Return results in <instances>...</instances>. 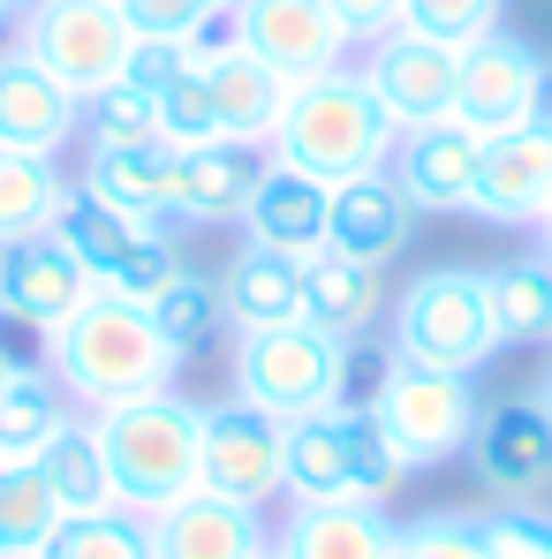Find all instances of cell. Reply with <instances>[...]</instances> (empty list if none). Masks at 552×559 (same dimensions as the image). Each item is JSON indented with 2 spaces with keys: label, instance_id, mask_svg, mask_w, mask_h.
I'll return each mask as SVG.
<instances>
[{
  "label": "cell",
  "instance_id": "1",
  "mask_svg": "<svg viewBox=\"0 0 552 559\" xmlns=\"http://www.w3.org/2000/svg\"><path fill=\"white\" fill-rule=\"evenodd\" d=\"M54 378L84 408H121V401L167 393L183 378V356L160 333L152 302H129L114 287H92V302L54 333Z\"/></svg>",
  "mask_w": 552,
  "mask_h": 559
},
{
  "label": "cell",
  "instance_id": "2",
  "mask_svg": "<svg viewBox=\"0 0 552 559\" xmlns=\"http://www.w3.org/2000/svg\"><path fill=\"white\" fill-rule=\"evenodd\" d=\"M394 136L401 129L364 84V69H326L310 84H287V106H280L266 152L280 167L333 189V182H356V175H378L394 159Z\"/></svg>",
  "mask_w": 552,
  "mask_h": 559
},
{
  "label": "cell",
  "instance_id": "3",
  "mask_svg": "<svg viewBox=\"0 0 552 559\" xmlns=\"http://www.w3.org/2000/svg\"><path fill=\"white\" fill-rule=\"evenodd\" d=\"M92 439L106 454V484L114 507L129 514H160L183 491H197V454H204V408L167 393L121 401V408H92Z\"/></svg>",
  "mask_w": 552,
  "mask_h": 559
},
{
  "label": "cell",
  "instance_id": "4",
  "mask_svg": "<svg viewBox=\"0 0 552 559\" xmlns=\"http://www.w3.org/2000/svg\"><path fill=\"white\" fill-rule=\"evenodd\" d=\"M500 348L507 341H500L492 287H484L477 265H432L394 295V364L477 378Z\"/></svg>",
  "mask_w": 552,
  "mask_h": 559
},
{
  "label": "cell",
  "instance_id": "5",
  "mask_svg": "<svg viewBox=\"0 0 552 559\" xmlns=\"http://www.w3.org/2000/svg\"><path fill=\"white\" fill-rule=\"evenodd\" d=\"M349 348L341 333L310 325V318H287L266 333H235V401L266 408L280 424H303L318 408H341L349 401Z\"/></svg>",
  "mask_w": 552,
  "mask_h": 559
},
{
  "label": "cell",
  "instance_id": "6",
  "mask_svg": "<svg viewBox=\"0 0 552 559\" xmlns=\"http://www.w3.org/2000/svg\"><path fill=\"white\" fill-rule=\"evenodd\" d=\"M371 416L386 424V439L401 447L409 468H439V462H455V454H469L484 401H477V385H469L461 371L386 364L378 393H371Z\"/></svg>",
  "mask_w": 552,
  "mask_h": 559
},
{
  "label": "cell",
  "instance_id": "7",
  "mask_svg": "<svg viewBox=\"0 0 552 559\" xmlns=\"http://www.w3.org/2000/svg\"><path fill=\"white\" fill-rule=\"evenodd\" d=\"M129 46H137V15L121 0H31L23 15V53L77 98L121 84Z\"/></svg>",
  "mask_w": 552,
  "mask_h": 559
},
{
  "label": "cell",
  "instance_id": "8",
  "mask_svg": "<svg viewBox=\"0 0 552 559\" xmlns=\"http://www.w3.org/2000/svg\"><path fill=\"white\" fill-rule=\"evenodd\" d=\"M197 491H220L235 507H273L287 499V424L250 408V401H212L204 408V454H197Z\"/></svg>",
  "mask_w": 552,
  "mask_h": 559
},
{
  "label": "cell",
  "instance_id": "9",
  "mask_svg": "<svg viewBox=\"0 0 552 559\" xmlns=\"http://www.w3.org/2000/svg\"><path fill=\"white\" fill-rule=\"evenodd\" d=\"M364 84L394 114V129H432L455 121V84H461V46L416 38V31H386L364 46Z\"/></svg>",
  "mask_w": 552,
  "mask_h": 559
},
{
  "label": "cell",
  "instance_id": "10",
  "mask_svg": "<svg viewBox=\"0 0 552 559\" xmlns=\"http://www.w3.org/2000/svg\"><path fill=\"white\" fill-rule=\"evenodd\" d=\"M538 46L507 38V31H484L477 46H461V84H455V121L477 136H500V129H530L538 121Z\"/></svg>",
  "mask_w": 552,
  "mask_h": 559
},
{
  "label": "cell",
  "instance_id": "11",
  "mask_svg": "<svg viewBox=\"0 0 552 559\" xmlns=\"http://www.w3.org/2000/svg\"><path fill=\"white\" fill-rule=\"evenodd\" d=\"M235 23H243V46L273 76H287V84H310L326 69H349V53H356L326 0H235Z\"/></svg>",
  "mask_w": 552,
  "mask_h": 559
},
{
  "label": "cell",
  "instance_id": "12",
  "mask_svg": "<svg viewBox=\"0 0 552 559\" xmlns=\"http://www.w3.org/2000/svg\"><path fill=\"white\" fill-rule=\"evenodd\" d=\"M92 287L98 280L84 273V258H77L54 227L0 250V310H15V318H31V325H46V333H61V325L92 302Z\"/></svg>",
  "mask_w": 552,
  "mask_h": 559
},
{
  "label": "cell",
  "instance_id": "13",
  "mask_svg": "<svg viewBox=\"0 0 552 559\" xmlns=\"http://www.w3.org/2000/svg\"><path fill=\"white\" fill-rule=\"evenodd\" d=\"M552 197V144L545 129H500L484 136L477 152V197H469V219H492V227H538Z\"/></svg>",
  "mask_w": 552,
  "mask_h": 559
},
{
  "label": "cell",
  "instance_id": "14",
  "mask_svg": "<svg viewBox=\"0 0 552 559\" xmlns=\"http://www.w3.org/2000/svg\"><path fill=\"white\" fill-rule=\"evenodd\" d=\"M469 468L492 499H530L552 484V416L538 401H500L477 416L469 439Z\"/></svg>",
  "mask_w": 552,
  "mask_h": 559
},
{
  "label": "cell",
  "instance_id": "15",
  "mask_svg": "<svg viewBox=\"0 0 552 559\" xmlns=\"http://www.w3.org/2000/svg\"><path fill=\"white\" fill-rule=\"evenodd\" d=\"M326 227H333V189L295 175V167H280V159H266V175H258L250 204H243V242L310 265L326 250Z\"/></svg>",
  "mask_w": 552,
  "mask_h": 559
},
{
  "label": "cell",
  "instance_id": "16",
  "mask_svg": "<svg viewBox=\"0 0 552 559\" xmlns=\"http://www.w3.org/2000/svg\"><path fill=\"white\" fill-rule=\"evenodd\" d=\"M477 152H484V136H477V129H461V121L401 129V136H394L386 175L409 189V204H416V212H469V197H477Z\"/></svg>",
  "mask_w": 552,
  "mask_h": 559
},
{
  "label": "cell",
  "instance_id": "17",
  "mask_svg": "<svg viewBox=\"0 0 552 559\" xmlns=\"http://www.w3.org/2000/svg\"><path fill=\"white\" fill-rule=\"evenodd\" d=\"M144 522H152V559H266L273 552L258 507H235L220 491H183L175 507H160Z\"/></svg>",
  "mask_w": 552,
  "mask_h": 559
},
{
  "label": "cell",
  "instance_id": "18",
  "mask_svg": "<svg viewBox=\"0 0 552 559\" xmlns=\"http://www.w3.org/2000/svg\"><path fill=\"white\" fill-rule=\"evenodd\" d=\"M77 136H84V98L69 92L61 76H46L23 46L0 53V144L54 159V152L77 144Z\"/></svg>",
  "mask_w": 552,
  "mask_h": 559
},
{
  "label": "cell",
  "instance_id": "19",
  "mask_svg": "<svg viewBox=\"0 0 552 559\" xmlns=\"http://www.w3.org/2000/svg\"><path fill=\"white\" fill-rule=\"evenodd\" d=\"M416 235V204L409 189L394 182L386 167L356 175V182H333V227H326V250L356 258V265H394Z\"/></svg>",
  "mask_w": 552,
  "mask_h": 559
},
{
  "label": "cell",
  "instance_id": "20",
  "mask_svg": "<svg viewBox=\"0 0 552 559\" xmlns=\"http://www.w3.org/2000/svg\"><path fill=\"white\" fill-rule=\"evenodd\" d=\"M84 197L129 219H167L175 227V189H183V144L152 136V144H121V152H92L84 159Z\"/></svg>",
  "mask_w": 552,
  "mask_h": 559
},
{
  "label": "cell",
  "instance_id": "21",
  "mask_svg": "<svg viewBox=\"0 0 552 559\" xmlns=\"http://www.w3.org/2000/svg\"><path fill=\"white\" fill-rule=\"evenodd\" d=\"M394 530L378 499H303L273 537V559H394Z\"/></svg>",
  "mask_w": 552,
  "mask_h": 559
},
{
  "label": "cell",
  "instance_id": "22",
  "mask_svg": "<svg viewBox=\"0 0 552 559\" xmlns=\"http://www.w3.org/2000/svg\"><path fill=\"white\" fill-rule=\"evenodd\" d=\"M258 175H266V159H258L250 144H227V136L189 144V152H183V189H175V219H189V227L243 219V204H250Z\"/></svg>",
  "mask_w": 552,
  "mask_h": 559
},
{
  "label": "cell",
  "instance_id": "23",
  "mask_svg": "<svg viewBox=\"0 0 552 559\" xmlns=\"http://www.w3.org/2000/svg\"><path fill=\"white\" fill-rule=\"evenodd\" d=\"M204 84H212V121H220L227 144H250V152H258V144L273 136L280 106H287V76H273L250 46L204 61Z\"/></svg>",
  "mask_w": 552,
  "mask_h": 559
},
{
  "label": "cell",
  "instance_id": "24",
  "mask_svg": "<svg viewBox=\"0 0 552 559\" xmlns=\"http://www.w3.org/2000/svg\"><path fill=\"white\" fill-rule=\"evenodd\" d=\"M303 318L326 325V333H341V341H364L371 325L386 318V280H378V265H356L341 250H318L303 265Z\"/></svg>",
  "mask_w": 552,
  "mask_h": 559
},
{
  "label": "cell",
  "instance_id": "25",
  "mask_svg": "<svg viewBox=\"0 0 552 559\" xmlns=\"http://www.w3.org/2000/svg\"><path fill=\"white\" fill-rule=\"evenodd\" d=\"M220 302H227V325H235V333L287 325V318H303V265L243 242V258L227 265V280H220Z\"/></svg>",
  "mask_w": 552,
  "mask_h": 559
},
{
  "label": "cell",
  "instance_id": "26",
  "mask_svg": "<svg viewBox=\"0 0 552 559\" xmlns=\"http://www.w3.org/2000/svg\"><path fill=\"white\" fill-rule=\"evenodd\" d=\"M287 499H356V468H349V416L318 408L303 424H287Z\"/></svg>",
  "mask_w": 552,
  "mask_h": 559
},
{
  "label": "cell",
  "instance_id": "27",
  "mask_svg": "<svg viewBox=\"0 0 552 559\" xmlns=\"http://www.w3.org/2000/svg\"><path fill=\"white\" fill-rule=\"evenodd\" d=\"M144 227H160V219H129V212H106V204H92L84 189L69 182V197H61V219H54V235L84 258V273L98 280V287H114L121 280V265H129V250L144 242Z\"/></svg>",
  "mask_w": 552,
  "mask_h": 559
},
{
  "label": "cell",
  "instance_id": "28",
  "mask_svg": "<svg viewBox=\"0 0 552 559\" xmlns=\"http://www.w3.org/2000/svg\"><path fill=\"white\" fill-rule=\"evenodd\" d=\"M61 197H69V182H61V167H54L46 152L0 144V250L46 235V227L61 219Z\"/></svg>",
  "mask_w": 552,
  "mask_h": 559
},
{
  "label": "cell",
  "instance_id": "29",
  "mask_svg": "<svg viewBox=\"0 0 552 559\" xmlns=\"http://www.w3.org/2000/svg\"><path fill=\"white\" fill-rule=\"evenodd\" d=\"M492 287V318L507 348H545L552 341V258H507L484 273Z\"/></svg>",
  "mask_w": 552,
  "mask_h": 559
},
{
  "label": "cell",
  "instance_id": "30",
  "mask_svg": "<svg viewBox=\"0 0 552 559\" xmlns=\"http://www.w3.org/2000/svg\"><path fill=\"white\" fill-rule=\"evenodd\" d=\"M61 499L46 491L38 462H8L0 468V559H38L61 537Z\"/></svg>",
  "mask_w": 552,
  "mask_h": 559
},
{
  "label": "cell",
  "instance_id": "31",
  "mask_svg": "<svg viewBox=\"0 0 552 559\" xmlns=\"http://www.w3.org/2000/svg\"><path fill=\"white\" fill-rule=\"evenodd\" d=\"M38 476H46V491L61 499V514H106L114 507V484H106V454H98L92 424H61L54 439H46V454H38Z\"/></svg>",
  "mask_w": 552,
  "mask_h": 559
},
{
  "label": "cell",
  "instance_id": "32",
  "mask_svg": "<svg viewBox=\"0 0 552 559\" xmlns=\"http://www.w3.org/2000/svg\"><path fill=\"white\" fill-rule=\"evenodd\" d=\"M61 424H69L61 378L54 371H15L8 378V393H0V454H8V462H38Z\"/></svg>",
  "mask_w": 552,
  "mask_h": 559
},
{
  "label": "cell",
  "instance_id": "33",
  "mask_svg": "<svg viewBox=\"0 0 552 559\" xmlns=\"http://www.w3.org/2000/svg\"><path fill=\"white\" fill-rule=\"evenodd\" d=\"M152 318H160V333L175 341V356L189 364V356H197V348H204V341H212V333L227 325L220 280H204V273H189V265H183V280H175V287H167V295L152 302Z\"/></svg>",
  "mask_w": 552,
  "mask_h": 559
},
{
  "label": "cell",
  "instance_id": "34",
  "mask_svg": "<svg viewBox=\"0 0 552 559\" xmlns=\"http://www.w3.org/2000/svg\"><path fill=\"white\" fill-rule=\"evenodd\" d=\"M54 559H152V522L129 514V507H106V514H69Z\"/></svg>",
  "mask_w": 552,
  "mask_h": 559
},
{
  "label": "cell",
  "instance_id": "35",
  "mask_svg": "<svg viewBox=\"0 0 552 559\" xmlns=\"http://www.w3.org/2000/svg\"><path fill=\"white\" fill-rule=\"evenodd\" d=\"M341 416H349V468H356V499H394L401 484H409V462H401V447L386 439V424L371 416V401H341Z\"/></svg>",
  "mask_w": 552,
  "mask_h": 559
},
{
  "label": "cell",
  "instance_id": "36",
  "mask_svg": "<svg viewBox=\"0 0 552 559\" xmlns=\"http://www.w3.org/2000/svg\"><path fill=\"white\" fill-rule=\"evenodd\" d=\"M160 136V98L137 84H106L84 98V144L92 152H121V144H152Z\"/></svg>",
  "mask_w": 552,
  "mask_h": 559
},
{
  "label": "cell",
  "instance_id": "37",
  "mask_svg": "<svg viewBox=\"0 0 552 559\" xmlns=\"http://www.w3.org/2000/svg\"><path fill=\"white\" fill-rule=\"evenodd\" d=\"M507 0H401V31L439 38V46H477L484 31H500Z\"/></svg>",
  "mask_w": 552,
  "mask_h": 559
},
{
  "label": "cell",
  "instance_id": "38",
  "mask_svg": "<svg viewBox=\"0 0 552 559\" xmlns=\"http://www.w3.org/2000/svg\"><path fill=\"white\" fill-rule=\"evenodd\" d=\"M394 559H492L484 552V522L469 514H416L394 530Z\"/></svg>",
  "mask_w": 552,
  "mask_h": 559
},
{
  "label": "cell",
  "instance_id": "39",
  "mask_svg": "<svg viewBox=\"0 0 552 559\" xmlns=\"http://www.w3.org/2000/svg\"><path fill=\"white\" fill-rule=\"evenodd\" d=\"M160 136L167 144H212L220 136V121H212V84H204V69H183L167 92H160Z\"/></svg>",
  "mask_w": 552,
  "mask_h": 559
},
{
  "label": "cell",
  "instance_id": "40",
  "mask_svg": "<svg viewBox=\"0 0 552 559\" xmlns=\"http://www.w3.org/2000/svg\"><path fill=\"white\" fill-rule=\"evenodd\" d=\"M175 280H183V250H175V235H167V219H160V227H144V242L129 250V265H121V280H114V295H129V302H160Z\"/></svg>",
  "mask_w": 552,
  "mask_h": 559
},
{
  "label": "cell",
  "instance_id": "41",
  "mask_svg": "<svg viewBox=\"0 0 552 559\" xmlns=\"http://www.w3.org/2000/svg\"><path fill=\"white\" fill-rule=\"evenodd\" d=\"M183 69H197L189 61V46L183 38H160V31H137V46H129V61H121V84H137V92H167Z\"/></svg>",
  "mask_w": 552,
  "mask_h": 559
},
{
  "label": "cell",
  "instance_id": "42",
  "mask_svg": "<svg viewBox=\"0 0 552 559\" xmlns=\"http://www.w3.org/2000/svg\"><path fill=\"white\" fill-rule=\"evenodd\" d=\"M484 552L492 559H552V522H538V514H484Z\"/></svg>",
  "mask_w": 552,
  "mask_h": 559
},
{
  "label": "cell",
  "instance_id": "43",
  "mask_svg": "<svg viewBox=\"0 0 552 559\" xmlns=\"http://www.w3.org/2000/svg\"><path fill=\"white\" fill-rule=\"evenodd\" d=\"M129 15H137V31H160V38H189L204 15H220V8H235V0H121Z\"/></svg>",
  "mask_w": 552,
  "mask_h": 559
},
{
  "label": "cell",
  "instance_id": "44",
  "mask_svg": "<svg viewBox=\"0 0 552 559\" xmlns=\"http://www.w3.org/2000/svg\"><path fill=\"white\" fill-rule=\"evenodd\" d=\"M0 356L15 371H54V333L31 325V318H15V310H0Z\"/></svg>",
  "mask_w": 552,
  "mask_h": 559
},
{
  "label": "cell",
  "instance_id": "45",
  "mask_svg": "<svg viewBox=\"0 0 552 559\" xmlns=\"http://www.w3.org/2000/svg\"><path fill=\"white\" fill-rule=\"evenodd\" d=\"M326 8H333V23L349 31V46H371V38L401 31V0H326Z\"/></svg>",
  "mask_w": 552,
  "mask_h": 559
},
{
  "label": "cell",
  "instance_id": "46",
  "mask_svg": "<svg viewBox=\"0 0 552 559\" xmlns=\"http://www.w3.org/2000/svg\"><path fill=\"white\" fill-rule=\"evenodd\" d=\"M538 129H545V144H552V61H545V76H538Z\"/></svg>",
  "mask_w": 552,
  "mask_h": 559
},
{
  "label": "cell",
  "instance_id": "47",
  "mask_svg": "<svg viewBox=\"0 0 552 559\" xmlns=\"http://www.w3.org/2000/svg\"><path fill=\"white\" fill-rule=\"evenodd\" d=\"M23 15H31V0H0V31H23Z\"/></svg>",
  "mask_w": 552,
  "mask_h": 559
},
{
  "label": "cell",
  "instance_id": "48",
  "mask_svg": "<svg viewBox=\"0 0 552 559\" xmlns=\"http://www.w3.org/2000/svg\"><path fill=\"white\" fill-rule=\"evenodd\" d=\"M538 235H545V258H552V197H545V219H538Z\"/></svg>",
  "mask_w": 552,
  "mask_h": 559
},
{
  "label": "cell",
  "instance_id": "49",
  "mask_svg": "<svg viewBox=\"0 0 552 559\" xmlns=\"http://www.w3.org/2000/svg\"><path fill=\"white\" fill-rule=\"evenodd\" d=\"M538 408H545V416H552V371H545V385H538Z\"/></svg>",
  "mask_w": 552,
  "mask_h": 559
},
{
  "label": "cell",
  "instance_id": "50",
  "mask_svg": "<svg viewBox=\"0 0 552 559\" xmlns=\"http://www.w3.org/2000/svg\"><path fill=\"white\" fill-rule=\"evenodd\" d=\"M8 378H15V364H8V356H0V393H8Z\"/></svg>",
  "mask_w": 552,
  "mask_h": 559
},
{
  "label": "cell",
  "instance_id": "51",
  "mask_svg": "<svg viewBox=\"0 0 552 559\" xmlns=\"http://www.w3.org/2000/svg\"><path fill=\"white\" fill-rule=\"evenodd\" d=\"M0 468H8V454H0Z\"/></svg>",
  "mask_w": 552,
  "mask_h": 559
},
{
  "label": "cell",
  "instance_id": "52",
  "mask_svg": "<svg viewBox=\"0 0 552 559\" xmlns=\"http://www.w3.org/2000/svg\"><path fill=\"white\" fill-rule=\"evenodd\" d=\"M38 559H54V552H38Z\"/></svg>",
  "mask_w": 552,
  "mask_h": 559
},
{
  "label": "cell",
  "instance_id": "53",
  "mask_svg": "<svg viewBox=\"0 0 552 559\" xmlns=\"http://www.w3.org/2000/svg\"><path fill=\"white\" fill-rule=\"evenodd\" d=\"M266 559H273V552H266Z\"/></svg>",
  "mask_w": 552,
  "mask_h": 559
}]
</instances>
